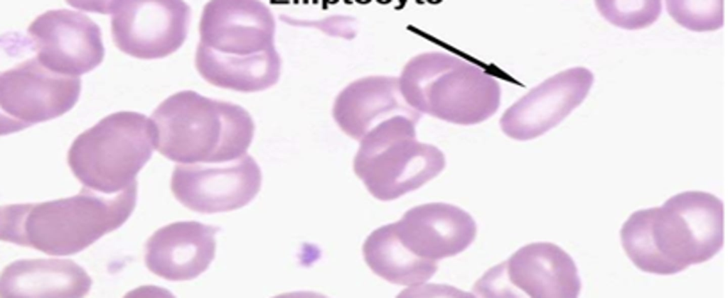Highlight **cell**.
<instances>
[{
  "label": "cell",
  "instance_id": "6da1fadb",
  "mask_svg": "<svg viewBox=\"0 0 728 298\" xmlns=\"http://www.w3.org/2000/svg\"><path fill=\"white\" fill-rule=\"evenodd\" d=\"M276 23L259 1L215 0L204 6L195 65L212 85L240 92L277 83L282 61L274 45Z\"/></svg>",
  "mask_w": 728,
  "mask_h": 298
},
{
  "label": "cell",
  "instance_id": "7a4b0ae2",
  "mask_svg": "<svg viewBox=\"0 0 728 298\" xmlns=\"http://www.w3.org/2000/svg\"><path fill=\"white\" fill-rule=\"evenodd\" d=\"M622 247L641 271L675 275L712 259L724 244V204L713 194L685 191L660 207L631 214L620 231Z\"/></svg>",
  "mask_w": 728,
  "mask_h": 298
},
{
  "label": "cell",
  "instance_id": "3957f363",
  "mask_svg": "<svg viewBox=\"0 0 728 298\" xmlns=\"http://www.w3.org/2000/svg\"><path fill=\"white\" fill-rule=\"evenodd\" d=\"M137 182L114 194L85 186L75 196L1 207V240L49 255L79 253L119 228L136 203Z\"/></svg>",
  "mask_w": 728,
  "mask_h": 298
},
{
  "label": "cell",
  "instance_id": "277c9868",
  "mask_svg": "<svg viewBox=\"0 0 728 298\" xmlns=\"http://www.w3.org/2000/svg\"><path fill=\"white\" fill-rule=\"evenodd\" d=\"M150 118L156 128V149L184 164L237 159L247 154L255 129L251 115L241 106L193 90L169 96Z\"/></svg>",
  "mask_w": 728,
  "mask_h": 298
},
{
  "label": "cell",
  "instance_id": "5b68a950",
  "mask_svg": "<svg viewBox=\"0 0 728 298\" xmlns=\"http://www.w3.org/2000/svg\"><path fill=\"white\" fill-rule=\"evenodd\" d=\"M402 96L419 113L459 125L486 121L498 110L500 87L479 67L440 52L419 54L399 78Z\"/></svg>",
  "mask_w": 728,
  "mask_h": 298
},
{
  "label": "cell",
  "instance_id": "8992f818",
  "mask_svg": "<svg viewBox=\"0 0 728 298\" xmlns=\"http://www.w3.org/2000/svg\"><path fill=\"white\" fill-rule=\"evenodd\" d=\"M156 143L150 118L136 111H118L76 137L68 152V164L83 186L114 194L136 181Z\"/></svg>",
  "mask_w": 728,
  "mask_h": 298
},
{
  "label": "cell",
  "instance_id": "52a82bcc",
  "mask_svg": "<svg viewBox=\"0 0 728 298\" xmlns=\"http://www.w3.org/2000/svg\"><path fill=\"white\" fill-rule=\"evenodd\" d=\"M418 119L392 117L371 130L360 142L353 170L368 192L381 201H391L417 189L445 167L444 153L419 142Z\"/></svg>",
  "mask_w": 728,
  "mask_h": 298
},
{
  "label": "cell",
  "instance_id": "ba28073f",
  "mask_svg": "<svg viewBox=\"0 0 728 298\" xmlns=\"http://www.w3.org/2000/svg\"><path fill=\"white\" fill-rule=\"evenodd\" d=\"M80 91L79 77L54 72L36 57L1 72V134L63 115L75 105Z\"/></svg>",
  "mask_w": 728,
  "mask_h": 298
},
{
  "label": "cell",
  "instance_id": "9c48e42d",
  "mask_svg": "<svg viewBox=\"0 0 728 298\" xmlns=\"http://www.w3.org/2000/svg\"><path fill=\"white\" fill-rule=\"evenodd\" d=\"M102 4L94 11L111 14L113 42L130 56L163 58L176 52L187 38L191 11L183 1H111Z\"/></svg>",
  "mask_w": 728,
  "mask_h": 298
},
{
  "label": "cell",
  "instance_id": "30bf717a",
  "mask_svg": "<svg viewBox=\"0 0 728 298\" xmlns=\"http://www.w3.org/2000/svg\"><path fill=\"white\" fill-rule=\"evenodd\" d=\"M510 285L532 298H576L582 287L572 257L547 242L519 248L508 260L486 272L474 289L487 297H505Z\"/></svg>",
  "mask_w": 728,
  "mask_h": 298
},
{
  "label": "cell",
  "instance_id": "8fae6325",
  "mask_svg": "<svg viewBox=\"0 0 728 298\" xmlns=\"http://www.w3.org/2000/svg\"><path fill=\"white\" fill-rule=\"evenodd\" d=\"M262 172L250 155L220 163H179L171 180L175 198L188 209L215 214L249 204L262 185Z\"/></svg>",
  "mask_w": 728,
  "mask_h": 298
},
{
  "label": "cell",
  "instance_id": "7c38bea8",
  "mask_svg": "<svg viewBox=\"0 0 728 298\" xmlns=\"http://www.w3.org/2000/svg\"><path fill=\"white\" fill-rule=\"evenodd\" d=\"M38 60L48 69L77 77L102 62L100 26L87 15L69 9L49 10L27 28Z\"/></svg>",
  "mask_w": 728,
  "mask_h": 298
},
{
  "label": "cell",
  "instance_id": "4fadbf2b",
  "mask_svg": "<svg viewBox=\"0 0 728 298\" xmlns=\"http://www.w3.org/2000/svg\"><path fill=\"white\" fill-rule=\"evenodd\" d=\"M594 81V74L584 67L549 77L507 109L500 119L501 130L517 140L540 136L582 104Z\"/></svg>",
  "mask_w": 728,
  "mask_h": 298
},
{
  "label": "cell",
  "instance_id": "5bb4252c",
  "mask_svg": "<svg viewBox=\"0 0 728 298\" xmlns=\"http://www.w3.org/2000/svg\"><path fill=\"white\" fill-rule=\"evenodd\" d=\"M392 224L402 243L414 254L435 262L465 250L477 231L476 221L469 213L444 202L414 206Z\"/></svg>",
  "mask_w": 728,
  "mask_h": 298
},
{
  "label": "cell",
  "instance_id": "9a60e30c",
  "mask_svg": "<svg viewBox=\"0 0 728 298\" xmlns=\"http://www.w3.org/2000/svg\"><path fill=\"white\" fill-rule=\"evenodd\" d=\"M220 228L196 221L164 226L148 239L144 261L154 274L170 281L191 280L205 272L215 258Z\"/></svg>",
  "mask_w": 728,
  "mask_h": 298
},
{
  "label": "cell",
  "instance_id": "2e32d148",
  "mask_svg": "<svg viewBox=\"0 0 728 298\" xmlns=\"http://www.w3.org/2000/svg\"><path fill=\"white\" fill-rule=\"evenodd\" d=\"M397 116L419 120L422 114L407 104L395 77L358 79L338 94L333 106V117L339 128L359 141L380 123Z\"/></svg>",
  "mask_w": 728,
  "mask_h": 298
},
{
  "label": "cell",
  "instance_id": "e0dca14e",
  "mask_svg": "<svg viewBox=\"0 0 728 298\" xmlns=\"http://www.w3.org/2000/svg\"><path fill=\"white\" fill-rule=\"evenodd\" d=\"M72 260L30 259L10 263L1 275V297H82L92 285Z\"/></svg>",
  "mask_w": 728,
  "mask_h": 298
},
{
  "label": "cell",
  "instance_id": "ac0fdd59",
  "mask_svg": "<svg viewBox=\"0 0 728 298\" xmlns=\"http://www.w3.org/2000/svg\"><path fill=\"white\" fill-rule=\"evenodd\" d=\"M370 270L390 283L418 286L437 272V262L421 258L400 240L392 223L374 230L363 245Z\"/></svg>",
  "mask_w": 728,
  "mask_h": 298
},
{
  "label": "cell",
  "instance_id": "d6986e66",
  "mask_svg": "<svg viewBox=\"0 0 728 298\" xmlns=\"http://www.w3.org/2000/svg\"><path fill=\"white\" fill-rule=\"evenodd\" d=\"M600 14L611 24L628 30L647 27L659 17L662 4L659 0L594 1Z\"/></svg>",
  "mask_w": 728,
  "mask_h": 298
},
{
  "label": "cell",
  "instance_id": "ffe728a7",
  "mask_svg": "<svg viewBox=\"0 0 728 298\" xmlns=\"http://www.w3.org/2000/svg\"><path fill=\"white\" fill-rule=\"evenodd\" d=\"M669 15L692 31H715L724 25V1L667 0Z\"/></svg>",
  "mask_w": 728,
  "mask_h": 298
}]
</instances>
